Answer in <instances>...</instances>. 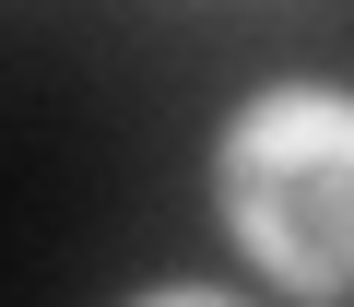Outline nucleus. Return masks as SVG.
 I'll return each mask as SVG.
<instances>
[{"instance_id":"2","label":"nucleus","mask_w":354,"mask_h":307,"mask_svg":"<svg viewBox=\"0 0 354 307\" xmlns=\"http://www.w3.org/2000/svg\"><path fill=\"white\" fill-rule=\"evenodd\" d=\"M153 307H236V295H153Z\"/></svg>"},{"instance_id":"1","label":"nucleus","mask_w":354,"mask_h":307,"mask_svg":"<svg viewBox=\"0 0 354 307\" xmlns=\"http://www.w3.org/2000/svg\"><path fill=\"white\" fill-rule=\"evenodd\" d=\"M225 213L295 295H354V95H272L225 142Z\"/></svg>"}]
</instances>
